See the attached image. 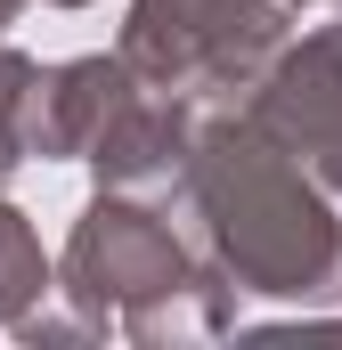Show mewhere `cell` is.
<instances>
[{"label": "cell", "instance_id": "obj_2", "mask_svg": "<svg viewBox=\"0 0 342 350\" xmlns=\"http://www.w3.org/2000/svg\"><path fill=\"white\" fill-rule=\"evenodd\" d=\"M0 25H8V0H0Z\"/></svg>", "mask_w": 342, "mask_h": 350}, {"label": "cell", "instance_id": "obj_1", "mask_svg": "<svg viewBox=\"0 0 342 350\" xmlns=\"http://www.w3.org/2000/svg\"><path fill=\"white\" fill-rule=\"evenodd\" d=\"M269 33H277V16L261 0H139L131 57L155 74H196V66L228 74L253 49H269Z\"/></svg>", "mask_w": 342, "mask_h": 350}]
</instances>
